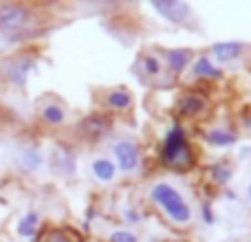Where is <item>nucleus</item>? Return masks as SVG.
I'll list each match as a JSON object with an SVG mask.
<instances>
[{"label":"nucleus","instance_id":"obj_1","mask_svg":"<svg viewBox=\"0 0 251 242\" xmlns=\"http://www.w3.org/2000/svg\"><path fill=\"white\" fill-rule=\"evenodd\" d=\"M165 165L174 169H185L192 165V152L185 143V134L181 128H174L165 139V150H163Z\"/></svg>","mask_w":251,"mask_h":242},{"label":"nucleus","instance_id":"obj_2","mask_svg":"<svg viewBox=\"0 0 251 242\" xmlns=\"http://www.w3.org/2000/svg\"><path fill=\"white\" fill-rule=\"evenodd\" d=\"M152 198H154L156 203H159L161 207L168 212V216L174 218L176 222L190 220V207L183 203L181 194H178L174 187H170V185H165V183H161V185H156L154 190H152Z\"/></svg>","mask_w":251,"mask_h":242},{"label":"nucleus","instance_id":"obj_3","mask_svg":"<svg viewBox=\"0 0 251 242\" xmlns=\"http://www.w3.org/2000/svg\"><path fill=\"white\" fill-rule=\"evenodd\" d=\"M31 22V11L22 4H2L0 7V31L13 33L25 29Z\"/></svg>","mask_w":251,"mask_h":242},{"label":"nucleus","instance_id":"obj_4","mask_svg":"<svg viewBox=\"0 0 251 242\" xmlns=\"http://www.w3.org/2000/svg\"><path fill=\"white\" fill-rule=\"evenodd\" d=\"M152 7L156 11H161V16H165L170 22H176V24H185L187 16H190V9L183 2H174V0H168V2H152Z\"/></svg>","mask_w":251,"mask_h":242},{"label":"nucleus","instance_id":"obj_5","mask_svg":"<svg viewBox=\"0 0 251 242\" xmlns=\"http://www.w3.org/2000/svg\"><path fill=\"white\" fill-rule=\"evenodd\" d=\"M115 156H117V163L124 172H130L139 165V150L134 143L130 141H122L115 145Z\"/></svg>","mask_w":251,"mask_h":242},{"label":"nucleus","instance_id":"obj_6","mask_svg":"<svg viewBox=\"0 0 251 242\" xmlns=\"http://www.w3.org/2000/svg\"><path fill=\"white\" fill-rule=\"evenodd\" d=\"M214 55L221 62H231L240 55V44L236 42H223V44H214Z\"/></svg>","mask_w":251,"mask_h":242},{"label":"nucleus","instance_id":"obj_7","mask_svg":"<svg viewBox=\"0 0 251 242\" xmlns=\"http://www.w3.org/2000/svg\"><path fill=\"white\" fill-rule=\"evenodd\" d=\"M205 106H207V101L203 99V97H199V95H185L181 99V113L183 115H199V113H203L205 110Z\"/></svg>","mask_w":251,"mask_h":242},{"label":"nucleus","instance_id":"obj_8","mask_svg":"<svg viewBox=\"0 0 251 242\" xmlns=\"http://www.w3.org/2000/svg\"><path fill=\"white\" fill-rule=\"evenodd\" d=\"M31 66H33V62H31V60H18V62H13V64L7 66V75H9V77H11L16 84H22Z\"/></svg>","mask_w":251,"mask_h":242},{"label":"nucleus","instance_id":"obj_9","mask_svg":"<svg viewBox=\"0 0 251 242\" xmlns=\"http://www.w3.org/2000/svg\"><path fill=\"white\" fill-rule=\"evenodd\" d=\"M93 172H95V176L101 178V181H110V178L115 176V165L106 159H100L93 163Z\"/></svg>","mask_w":251,"mask_h":242},{"label":"nucleus","instance_id":"obj_10","mask_svg":"<svg viewBox=\"0 0 251 242\" xmlns=\"http://www.w3.org/2000/svg\"><path fill=\"white\" fill-rule=\"evenodd\" d=\"M194 75H196V77H214V79H216V77H221V71L214 69V66L203 57V60L196 62V66H194Z\"/></svg>","mask_w":251,"mask_h":242},{"label":"nucleus","instance_id":"obj_11","mask_svg":"<svg viewBox=\"0 0 251 242\" xmlns=\"http://www.w3.org/2000/svg\"><path fill=\"white\" fill-rule=\"evenodd\" d=\"M187 57H190V53H187V51H170V53H168V64H170V69H172L174 73L183 71V66H185Z\"/></svg>","mask_w":251,"mask_h":242},{"label":"nucleus","instance_id":"obj_12","mask_svg":"<svg viewBox=\"0 0 251 242\" xmlns=\"http://www.w3.org/2000/svg\"><path fill=\"white\" fill-rule=\"evenodd\" d=\"M108 106L110 108H117V110H124L130 106V95L126 91H113L108 95Z\"/></svg>","mask_w":251,"mask_h":242},{"label":"nucleus","instance_id":"obj_13","mask_svg":"<svg viewBox=\"0 0 251 242\" xmlns=\"http://www.w3.org/2000/svg\"><path fill=\"white\" fill-rule=\"evenodd\" d=\"M42 117L47 119L49 123L57 125V123H62V121H64V110H62L60 106H55V104H51V106H44V110H42Z\"/></svg>","mask_w":251,"mask_h":242},{"label":"nucleus","instance_id":"obj_14","mask_svg":"<svg viewBox=\"0 0 251 242\" xmlns=\"http://www.w3.org/2000/svg\"><path fill=\"white\" fill-rule=\"evenodd\" d=\"M35 222H38V216H35V214H29L26 218L20 220V225H18V234L25 236V238L33 236L35 234Z\"/></svg>","mask_w":251,"mask_h":242},{"label":"nucleus","instance_id":"obj_15","mask_svg":"<svg viewBox=\"0 0 251 242\" xmlns=\"http://www.w3.org/2000/svg\"><path fill=\"white\" fill-rule=\"evenodd\" d=\"M207 141L214 143V145H231L236 139H234V134H227V132H221V130H214V132L207 134Z\"/></svg>","mask_w":251,"mask_h":242},{"label":"nucleus","instance_id":"obj_16","mask_svg":"<svg viewBox=\"0 0 251 242\" xmlns=\"http://www.w3.org/2000/svg\"><path fill=\"white\" fill-rule=\"evenodd\" d=\"M22 165H25L26 169H35L40 165V154L35 150H29V152H25V156H22V161H20Z\"/></svg>","mask_w":251,"mask_h":242},{"label":"nucleus","instance_id":"obj_17","mask_svg":"<svg viewBox=\"0 0 251 242\" xmlns=\"http://www.w3.org/2000/svg\"><path fill=\"white\" fill-rule=\"evenodd\" d=\"M42 242H73L69 238V234L66 231H62V229H53V231H49L47 236H44V240Z\"/></svg>","mask_w":251,"mask_h":242},{"label":"nucleus","instance_id":"obj_18","mask_svg":"<svg viewBox=\"0 0 251 242\" xmlns=\"http://www.w3.org/2000/svg\"><path fill=\"white\" fill-rule=\"evenodd\" d=\"M161 71V64H159V60H156L154 55H148L146 57V73H150V75H156Z\"/></svg>","mask_w":251,"mask_h":242},{"label":"nucleus","instance_id":"obj_19","mask_svg":"<svg viewBox=\"0 0 251 242\" xmlns=\"http://www.w3.org/2000/svg\"><path fill=\"white\" fill-rule=\"evenodd\" d=\"M110 242H137V238L132 234H126V231H117L110 236Z\"/></svg>","mask_w":251,"mask_h":242},{"label":"nucleus","instance_id":"obj_20","mask_svg":"<svg viewBox=\"0 0 251 242\" xmlns=\"http://www.w3.org/2000/svg\"><path fill=\"white\" fill-rule=\"evenodd\" d=\"M249 198H251V187H249Z\"/></svg>","mask_w":251,"mask_h":242}]
</instances>
